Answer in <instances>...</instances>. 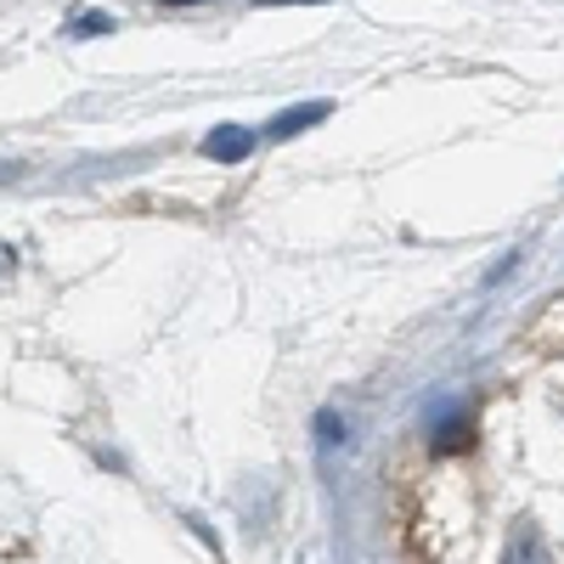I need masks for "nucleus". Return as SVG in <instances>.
Instances as JSON below:
<instances>
[{
    "mask_svg": "<svg viewBox=\"0 0 564 564\" xmlns=\"http://www.w3.org/2000/svg\"><path fill=\"white\" fill-rule=\"evenodd\" d=\"M249 153H254V130H243V124H220L204 135V159H215V164H243Z\"/></svg>",
    "mask_w": 564,
    "mask_h": 564,
    "instance_id": "f257e3e1",
    "label": "nucleus"
},
{
    "mask_svg": "<svg viewBox=\"0 0 564 564\" xmlns=\"http://www.w3.org/2000/svg\"><path fill=\"white\" fill-rule=\"evenodd\" d=\"M327 113H334L327 102H300V108H289V113H276V119L265 124V135H271V141H289V135H300V130L322 124Z\"/></svg>",
    "mask_w": 564,
    "mask_h": 564,
    "instance_id": "f03ea898",
    "label": "nucleus"
},
{
    "mask_svg": "<svg viewBox=\"0 0 564 564\" xmlns=\"http://www.w3.org/2000/svg\"><path fill=\"white\" fill-rule=\"evenodd\" d=\"M502 564H547V542L536 536V525H513Z\"/></svg>",
    "mask_w": 564,
    "mask_h": 564,
    "instance_id": "7ed1b4c3",
    "label": "nucleus"
},
{
    "mask_svg": "<svg viewBox=\"0 0 564 564\" xmlns=\"http://www.w3.org/2000/svg\"><path fill=\"white\" fill-rule=\"evenodd\" d=\"M468 441H475V430H468V423H446V430H435V446H441V452H463Z\"/></svg>",
    "mask_w": 564,
    "mask_h": 564,
    "instance_id": "20e7f679",
    "label": "nucleus"
},
{
    "mask_svg": "<svg viewBox=\"0 0 564 564\" xmlns=\"http://www.w3.org/2000/svg\"><path fill=\"white\" fill-rule=\"evenodd\" d=\"M316 435H322V446H339V441H345L339 412H316Z\"/></svg>",
    "mask_w": 564,
    "mask_h": 564,
    "instance_id": "39448f33",
    "label": "nucleus"
},
{
    "mask_svg": "<svg viewBox=\"0 0 564 564\" xmlns=\"http://www.w3.org/2000/svg\"><path fill=\"white\" fill-rule=\"evenodd\" d=\"M108 29H113V18H108V12H85V18L74 23V34H108Z\"/></svg>",
    "mask_w": 564,
    "mask_h": 564,
    "instance_id": "423d86ee",
    "label": "nucleus"
},
{
    "mask_svg": "<svg viewBox=\"0 0 564 564\" xmlns=\"http://www.w3.org/2000/svg\"><path fill=\"white\" fill-rule=\"evenodd\" d=\"M271 7H300V0H271ZM311 7H327V0H311Z\"/></svg>",
    "mask_w": 564,
    "mask_h": 564,
    "instance_id": "0eeeda50",
    "label": "nucleus"
},
{
    "mask_svg": "<svg viewBox=\"0 0 564 564\" xmlns=\"http://www.w3.org/2000/svg\"><path fill=\"white\" fill-rule=\"evenodd\" d=\"M170 7H193V0H170Z\"/></svg>",
    "mask_w": 564,
    "mask_h": 564,
    "instance_id": "6e6552de",
    "label": "nucleus"
}]
</instances>
